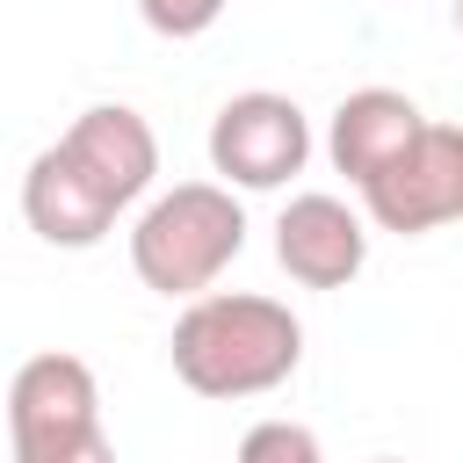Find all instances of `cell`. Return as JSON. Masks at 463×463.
I'll return each mask as SVG.
<instances>
[{"label": "cell", "instance_id": "cell-1", "mask_svg": "<svg viewBox=\"0 0 463 463\" xmlns=\"http://www.w3.org/2000/svg\"><path fill=\"white\" fill-rule=\"evenodd\" d=\"M174 376L195 398H260L297 376L304 362V326L289 304L253 297V289H203L174 318Z\"/></svg>", "mask_w": 463, "mask_h": 463}, {"label": "cell", "instance_id": "cell-2", "mask_svg": "<svg viewBox=\"0 0 463 463\" xmlns=\"http://www.w3.org/2000/svg\"><path fill=\"white\" fill-rule=\"evenodd\" d=\"M246 253V210L224 181H174L130 224V268L159 297H203Z\"/></svg>", "mask_w": 463, "mask_h": 463}, {"label": "cell", "instance_id": "cell-3", "mask_svg": "<svg viewBox=\"0 0 463 463\" xmlns=\"http://www.w3.org/2000/svg\"><path fill=\"white\" fill-rule=\"evenodd\" d=\"M7 441H14V463H116L94 369L58 347L29 354L7 383Z\"/></svg>", "mask_w": 463, "mask_h": 463}, {"label": "cell", "instance_id": "cell-4", "mask_svg": "<svg viewBox=\"0 0 463 463\" xmlns=\"http://www.w3.org/2000/svg\"><path fill=\"white\" fill-rule=\"evenodd\" d=\"M362 217L398 239H427L463 217V123H427L376 181H362Z\"/></svg>", "mask_w": 463, "mask_h": 463}, {"label": "cell", "instance_id": "cell-5", "mask_svg": "<svg viewBox=\"0 0 463 463\" xmlns=\"http://www.w3.org/2000/svg\"><path fill=\"white\" fill-rule=\"evenodd\" d=\"M311 159V116L289 94H232L210 116V174L224 188H282Z\"/></svg>", "mask_w": 463, "mask_h": 463}, {"label": "cell", "instance_id": "cell-6", "mask_svg": "<svg viewBox=\"0 0 463 463\" xmlns=\"http://www.w3.org/2000/svg\"><path fill=\"white\" fill-rule=\"evenodd\" d=\"M275 260L304 289H347L369 260V217L354 203L326 195V188L289 195L282 217H275Z\"/></svg>", "mask_w": 463, "mask_h": 463}, {"label": "cell", "instance_id": "cell-7", "mask_svg": "<svg viewBox=\"0 0 463 463\" xmlns=\"http://www.w3.org/2000/svg\"><path fill=\"white\" fill-rule=\"evenodd\" d=\"M58 145L80 159V174H87L116 210H130V203L152 188V174H159V137H152V123H145L130 101H94V109H80Z\"/></svg>", "mask_w": 463, "mask_h": 463}, {"label": "cell", "instance_id": "cell-8", "mask_svg": "<svg viewBox=\"0 0 463 463\" xmlns=\"http://www.w3.org/2000/svg\"><path fill=\"white\" fill-rule=\"evenodd\" d=\"M22 217H29V232H36L43 246L87 253V246H101V239L116 232L123 210L80 174V159H72L65 145H43V152L29 159V174H22Z\"/></svg>", "mask_w": 463, "mask_h": 463}, {"label": "cell", "instance_id": "cell-9", "mask_svg": "<svg viewBox=\"0 0 463 463\" xmlns=\"http://www.w3.org/2000/svg\"><path fill=\"white\" fill-rule=\"evenodd\" d=\"M420 130H427V116H420L412 94H398V87H354V94L333 109V123H326V159L362 188V181H376Z\"/></svg>", "mask_w": 463, "mask_h": 463}, {"label": "cell", "instance_id": "cell-10", "mask_svg": "<svg viewBox=\"0 0 463 463\" xmlns=\"http://www.w3.org/2000/svg\"><path fill=\"white\" fill-rule=\"evenodd\" d=\"M239 463H326V449L297 420H260V427L239 434Z\"/></svg>", "mask_w": 463, "mask_h": 463}, {"label": "cell", "instance_id": "cell-11", "mask_svg": "<svg viewBox=\"0 0 463 463\" xmlns=\"http://www.w3.org/2000/svg\"><path fill=\"white\" fill-rule=\"evenodd\" d=\"M137 14H145V29H152V36H174V43H188V36L217 29L224 0H137Z\"/></svg>", "mask_w": 463, "mask_h": 463}, {"label": "cell", "instance_id": "cell-12", "mask_svg": "<svg viewBox=\"0 0 463 463\" xmlns=\"http://www.w3.org/2000/svg\"><path fill=\"white\" fill-rule=\"evenodd\" d=\"M456 29H463V0H456Z\"/></svg>", "mask_w": 463, "mask_h": 463}, {"label": "cell", "instance_id": "cell-13", "mask_svg": "<svg viewBox=\"0 0 463 463\" xmlns=\"http://www.w3.org/2000/svg\"><path fill=\"white\" fill-rule=\"evenodd\" d=\"M376 463H398V456H376Z\"/></svg>", "mask_w": 463, "mask_h": 463}]
</instances>
